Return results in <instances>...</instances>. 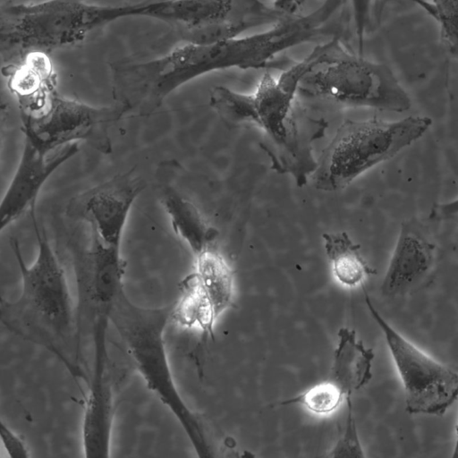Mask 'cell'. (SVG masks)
<instances>
[{
  "label": "cell",
  "mask_w": 458,
  "mask_h": 458,
  "mask_svg": "<svg viewBox=\"0 0 458 458\" xmlns=\"http://www.w3.org/2000/svg\"><path fill=\"white\" fill-rule=\"evenodd\" d=\"M146 187V181L131 169L72 197L66 216L102 242L121 247L131 208Z\"/></svg>",
  "instance_id": "10"
},
{
  "label": "cell",
  "mask_w": 458,
  "mask_h": 458,
  "mask_svg": "<svg viewBox=\"0 0 458 458\" xmlns=\"http://www.w3.org/2000/svg\"><path fill=\"white\" fill-rule=\"evenodd\" d=\"M128 111L122 104L91 106L54 91L44 106L32 113L21 112L24 138L41 150L83 141L108 155L113 151L110 131Z\"/></svg>",
  "instance_id": "8"
},
{
  "label": "cell",
  "mask_w": 458,
  "mask_h": 458,
  "mask_svg": "<svg viewBox=\"0 0 458 458\" xmlns=\"http://www.w3.org/2000/svg\"><path fill=\"white\" fill-rule=\"evenodd\" d=\"M169 175L166 163L163 162L157 174V198L168 215L174 232L194 256L216 247L218 230L210 225L197 206L178 191Z\"/></svg>",
  "instance_id": "15"
},
{
  "label": "cell",
  "mask_w": 458,
  "mask_h": 458,
  "mask_svg": "<svg viewBox=\"0 0 458 458\" xmlns=\"http://www.w3.org/2000/svg\"><path fill=\"white\" fill-rule=\"evenodd\" d=\"M437 24L444 41L458 60V0H411Z\"/></svg>",
  "instance_id": "19"
},
{
  "label": "cell",
  "mask_w": 458,
  "mask_h": 458,
  "mask_svg": "<svg viewBox=\"0 0 458 458\" xmlns=\"http://www.w3.org/2000/svg\"><path fill=\"white\" fill-rule=\"evenodd\" d=\"M35 210L33 206L29 212L38 242L37 257L28 266L18 241L11 239L21 289L15 301L1 300L0 320L13 335L53 354L72 377L88 381L80 361L73 296L46 231L38 226Z\"/></svg>",
  "instance_id": "2"
},
{
  "label": "cell",
  "mask_w": 458,
  "mask_h": 458,
  "mask_svg": "<svg viewBox=\"0 0 458 458\" xmlns=\"http://www.w3.org/2000/svg\"><path fill=\"white\" fill-rule=\"evenodd\" d=\"M126 18V5H102L85 0H44L10 4L0 13V51L5 68L36 54L83 41L110 22Z\"/></svg>",
  "instance_id": "5"
},
{
  "label": "cell",
  "mask_w": 458,
  "mask_h": 458,
  "mask_svg": "<svg viewBox=\"0 0 458 458\" xmlns=\"http://www.w3.org/2000/svg\"><path fill=\"white\" fill-rule=\"evenodd\" d=\"M367 308L383 333L402 382L406 411L441 416L458 398V373L431 357L393 327L363 287Z\"/></svg>",
  "instance_id": "9"
},
{
  "label": "cell",
  "mask_w": 458,
  "mask_h": 458,
  "mask_svg": "<svg viewBox=\"0 0 458 458\" xmlns=\"http://www.w3.org/2000/svg\"><path fill=\"white\" fill-rule=\"evenodd\" d=\"M194 257V270L186 278L199 290L217 318L233 301V269L217 247Z\"/></svg>",
  "instance_id": "17"
},
{
  "label": "cell",
  "mask_w": 458,
  "mask_h": 458,
  "mask_svg": "<svg viewBox=\"0 0 458 458\" xmlns=\"http://www.w3.org/2000/svg\"><path fill=\"white\" fill-rule=\"evenodd\" d=\"M351 8L357 53L364 55V45L379 22L385 0H345Z\"/></svg>",
  "instance_id": "21"
},
{
  "label": "cell",
  "mask_w": 458,
  "mask_h": 458,
  "mask_svg": "<svg viewBox=\"0 0 458 458\" xmlns=\"http://www.w3.org/2000/svg\"><path fill=\"white\" fill-rule=\"evenodd\" d=\"M304 59L298 97L396 113L411 106L410 95L389 66L348 50L336 36L315 47Z\"/></svg>",
  "instance_id": "4"
},
{
  "label": "cell",
  "mask_w": 458,
  "mask_h": 458,
  "mask_svg": "<svg viewBox=\"0 0 458 458\" xmlns=\"http://www.w3.org/2000/svg\"><path fill=\"white\" fill-rule=\"evenodd\" d=\"M324 249L335 280L352 288L361 284L373 269L360 253V245L346 232L324 233Z\"/></svg>",
  "instance_id": "18"
},
{
  "label": "cell",
  "mask_w": 458,
  "mask_h": 458,
  "mask_svg": "<svg viewBox=\"0 0 458 458\" xmlns=\"http://www.w3.org/2000/svg\"><path fill=\"white\" fill-rule=\"evenodd\" d=\"M345 395L330 379L312 386L281 404L299 403L317 415H328L336 411Z\"/></svg>",
  "instance_id": "20"
},
{
  "label": "cell",
  "mask_w": 458,
  "mask_h": 458,
  "mask_svg": "<svg viewBox=\"0 0 458 458\" xmlns=\"http://www.w3.org/2000/svg\"><path fill=\"white\" fill-rule=\"evenodd\" d=\"M306 0H274L273 6L282 13L289 16L298 15Z\"/></svg>",
  "instance_id": "25"
},
{
  "label": "cell",
  "mask_w": 458,
  "mask_h": 458,
  "mask_svg": "<svg viewBox=\"0 0 458 458\" xmlns=\"http://www.w3.org/2000/svg\"><path fill=\"white\" fill-rule=\"evenodd\" d=\"M436 254L424 225L417 218L404 220L383 277L382 293L396 297L408 293L431 271Z\"/></svg>",
  "instance_id": "13"
},
{
  "label": "cell",
  "mask_w": 458,
  "mask_h": 458,
  "mask_svg": "<svg viewBox=\"0 0 458 458\" xmlns=\"http://www.w3.org/2000/svg\"><path fill=\"white\" fill-rule=\"evenodd\" d=\"M374 352L357 337L356 332L342 327L337 332L330 379L345 397L365 386L372 377Z\"/></svg>",
  "instance_id": "16"
},
{
  "label": "cell",
  "mask_w": 458,
  "mask_h": 458,
  "mask_svg": "<svg viewBox=\"0 0 458 458\" xmlns=\"http://www.w3.org/2000/svg\"><path fill=\"white\" fill-rule=\"evenodd\" d=\"M345 399L348 407L345 427L342 435L329 451L327 456L334 458L365 457L357 430L355 417L353 415L352 396H347Z\"/></svg>",
  "instance_id": "22"
},
{
  "label": "cell",
  "mask_w": 458,
  "mask_h": 458,
  "mask_svg": "<svg viewBox=\"0 0 458 458\" xmlns=\"http://www.w3.org/2000/svg\"><path fill=\"white\" fill-rule=\"evenodd\" d=\"M127 18H128V5H127Z\"/></svg>",
  "instance_id": "27"
},
{
  "label": "cell",
  "mask_w": 458,
  "mask_h": 458,
  "mask_svg": "<svg viewBox=\"0 0 458 458\" xmlns=\"http://www.w3.org/2000/svg\"><path fill=\"white\" fill-rule=\"evenodd\" d=\"M88 242L80 254V267L88 280L95 318H108L111 307L123 287L126 263L121 247L102 242L87 230Z\"/></svg>",
  "instance_id": "14"
},
{
  "label": "cell",
  "mask_w": 458,
  "mask_h": 458,
  "mask_svg": "<svg viewBox=\"0 0 458 458\" xmlns=\"http://www.w3.org/2000/svg\"><path fill=\"white\" fill-rule=\"evenodd\" d=\"M431 221H454L458 224V198L434 205L428 215Z\"/></svg>",
  "instance_id": "24"
},
{
  "label": "cell",
  "mask_w": 458,
  "mask_h": 458,
  "mask_svg": "<svg viewBox=\"0 0 458 458\" xmlns=\"http://www.w3.org/2000/svg\"><path fill=\"white\" fill-rule=\"evenodd\" d=\"M79 149V143L72 142L41 150L24 138L18 165L0 204V232L36 205L47 180Z\"/></svg>",
  "instance_id": "11"
},
{
  "label": "cell",
  "mask_w": 458,
  "mask_h": 458,
  "mask_svg": "<svg viewBox=\"0 0 458 458\" xmlns=\"http://www.w3.org/2000/svg\"><path fill=\"white\" fill-rule=\"evenodd\" d=\"M81 427L83 456L110 457L114 420L113 386L106 347H95Z\"/></svg>",
  "instance_id": "12"
},
{
  "label": "cell",
  "mask_w": 458,
  "mask_h": 458,
  "mask_svg": "<svg viewBox=\"0 0 458 458\" xmlns=\"http://www.w3.org/2000/svg\"><path fill=\"white\" fill-rule=\"evenodd\" d=\"M172 310L173 304L140 306L123 288L111 307L109 323L147 389L175 418L197 455L210 458L213 455L203 425L181 395L169 362L165 333L172 320Z\"/></svg>",
  "instance_id": "3"
},
{
  "label": "cell",
  "mask_w": 458,
  "mask_h": 458,
  "mask_svg": "<svg viewBox=\"0 0 458 458\" xmlns=\"http://www.w3.org/2000/svg\"><path fill=\"white\" fill-rule=\"evenodd\" d=\"M431 123L428 116L344 121L317 159L311 174L314 187L325 192L343 191L368 170L417 141Z\"/></svg>",
  "instance_id": "6"
},
{
  "label": "cell",
  "mask_w": 458,
  "mask_h": 458,
  "mask_svg": "<svg viewBox=\"0 0 458 458\" xmlns=\"http://www.w3.org/2000/svg\"><path fill=\"white\" fill-rule=\"evenodd\" d=\"M0 438L9 457L29 458L30 456L29 447L23 437L2 420L0 423Z\"/></svg>",
  "instance_id": "23"
},
{
  "label": "cell",
  "mask_w": 458,
  "mask_h": 458,
  "mask_svg": "<svg viewBox=\"0 0 458 458\" xmlns=\"http://www.w3.org/2000/svg\"><path fill=\"white\" fill-rule=\"evenodd\" d=\"M305 70L302 59L290 64L277 78L264 72L251 93L216 86L209 96L211 108L226 125L259 130V145L267 156L270 168L290 175L300 188L308 183L317 167L314 143L328 127L324 118L310 115L299 102L298 85Z\"/></svg>",
  "instance_id": "1"
},
{
  "label": "cell",
  "mask_w": 458,
  "mask_h": 458,
  "mask_svg": "<svg viewBox=\"0 0 458 458\" xmlns=\"http://www.w3.org/2000/svg\"><path fill=\"white\" fill-rule=\"evenodd\" d=\"M453 458H458V422L455 428V441L452 454Z\"/></svg>",
  "instance_id": "26"
},
{
  "label": "cell",
  "mask_w": 458,
  "mask_h": 458,
  "mask_svg": "<svg viewBox=\"0 0 458 458\" xmlns=\"http://www.w3.org/2000/svg\"><path fill=\"white\" fill-rule=\"evenodd\" d=\"M285 15L261 0H146L132 3L131 17L151 18L176 29L184 42L210 43L241 36Z\"/></svg>",
  "instance_id": "7"
}]
</instances>
